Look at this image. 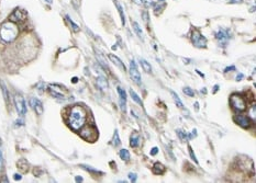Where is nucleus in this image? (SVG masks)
I'll list each match as a JSON object with an SVG mask.
<instances>
[{"label":"nucleus","mask_w":256,"mask_h":183,"mask_svg":"<svg viewBox=\"0 0 256 183\" xmlns=\"http://www.w3.org/2000/svg\"><path fill=\"white\" fill-rule=\"evenodd\" d=\"M25 20V14L23 11H21L20 9H16L11 14H10V21L11 22H21Z\"/></svg>","instance_id":"10"},{"label":"nucleus","mask_w":256,"mask_h":183,"mask_svg":"<svg viewBox=\"0 0 256 183\" xmlns=\"http://www.w3.org/2000/svg\"><path fill=\"white\" fill-rule=\"evenodd\" d=\"M164 7H165V3H162V5H157V6L154 7V9H155L154 11H156L157 9H161V8H164Z\"/></svg>","instance_id":"35"},{"label":"nucleus","mask_w":256,"mask_h":183,"mask_svg":"<svg viewBox=\"0 0 256 183\" xmlns=\"http://www.w3.org/2000/svg\"><path fill=\"white\" fill-rule=\"evenodd\" d=\"M66 18H67V20H68V22H69V24H70V26H72V29H73V31L74 32H78L79 31V26L76 24L75 22L72 20V19L69 18L68 15H66Z\"/></svg>","instance_id":"26"},{"label":"nucleus","mask_w":256,"mask_h":183,"mask_svg":"<svg viewBox=\"0 0 256 183\" xmlns=\"http://www.w3.org/2000/svg\"><path fill=\"white\" fill-rule=\"evenodd\" d=\"M184 61H185L186 64H188V63H189V59H184Z\"/></svg>","instance_id":"42"},{"label":"nucleus","mask_w":256,"mask_h":183,"mask_svg":"<svg viewBox=\"0 0 256 183\" xmlns=\"http://www.w3.org/2000/svg\"><path fill=\"white\" fill-rule=\"evenodd\" d=\"M109 58H110L113 64H114L118 68H120L122 71H125V70H126V69H125L124 64H123V61H121V59L119 58L118 56L113 55V54H110V55H109Z\"/></svg>","instance_id":"13"},{"label":"nucleus","mask_w":256,"mask_h":183,"mask_svg":"<svg viewBox=\"0 0 256 183\" xmlns=\"http://www.w3.org/2000/svg\"><path fill=\"white\" fill-rule=\"evenodd\" d=\"M170 94H172V97H173V99H174L176 105H177L179 109H182V108H184V104H182L181 100L179 99V97H178V94H177L176 92H174V91H170Z\"/></svg>","instance_id":"19"},{"label":"nucleus","mask_w":256,"mask_h":183,"mask_svg":"<svg viewBox=\"0 0 256 183\" xmlns=\"http://www.w3.org/2000/svg\"><path fill=\"white\" fill-rule=\"evenodd\" d=\"M76 181H77V182H78V181H82V178H80V177H76Z\"/></svg>","instance_id":"40"},{"label":"nucleus","mask_w":256,"mask_h":183,"mask_svg":"<svg viewBox=\"0 0 256 183\" xmlns=\"http://www.w3.org/2000/svg\"><path fill=\"white\" fill-rule=\"evenodd\" d=\"M118 93H119V100H120V106H121V110L125 112L126 111V93L125 91L122 89V88H120L118 87Z\"/></svg>","instance_id":"11"},{"label":"nucleus","mask_w":256,"mask_h":183,"mask_svg":"<svg viewBox=\"0 0 256 183\" xmlns=\"http://www.w3.org/2000/svg\"><path fill=\"white\" fill-rule=\"evenodd\" d=\"M129 93H130V96H131L132 100H133L134 102H136V103L140 104V105H143V102H142V100H141V98H140V97H138V94L135 93V91H134V90H132V89H130V91H129Z\"/></svg>","instance_id":"20"},{"label":"nucleus","mask_w":256,"mask_h":183,"mask_svg":"<svg viewBox=\"0 0 256 183\" xmlns=\"http://www.w3.org/2000/svg\"><path fill=\"white\" fill-rule=\"evenodd\" d=\"M157 1H158V2H161V1H165V0H157Z\"/></svg>","instance_id":"43"},{"label":"nucleus","mask_w":256,"mask_h":183,"mask_svg":"<svg viewBox=\"0 0 256 183\" xmlns=\"http://www.w3.org/2000/svg\"><path fill=\"white\" fill-rule=\"evenodd\" d=\"M1 87H2V92H3V97H5V100H6L7 102L9 101V93H8V90H7V87L6 85L1 81Z\"/></svg>","instance_id":"28"},{"label":"nucleus","mask_w":256,"mask_h":183,"mask_svg":"<svg viewBox=\"0 0 256 183\" xmlns=\"http://www.w3.org/2000/svg\"><path fill=\"white\" fill-rule=\"evenodd\" d=\"M138 143H140V135L138 133H132L131 137H130V146L135 148L138 146Z\"/></svg>","instance_id":"16"},{"label":"nucleus","mask_w":256,"mask_h":183,"mask_svg":"<svg viewBox=\"0 0 256 183\" xmlns=\"http://www.w3.org/2000/svg\"><path fill=\"white\" fill-rule=\"evenodd\" d=\"M157 153H158V148H157V147H153L152 150H151V155H152V156H155Z\"/></svg>","instance_id":"32"},{"label":"nucleus","mask_w":256,"mask_h":183,"mask_svg":"<svg viewBox=\"0 0 256 183\" xmlns=\"http://www.w3.org/2000/svg\"><path fill=\"white\" fill-rule=\"evenodd\" d=\"M21 176H20V174H18V173H16V174H14V177H13V179H14V180H21Z\"/></svg>","instance_id":"37"},{"label":"nucleus","mask_w":256,"mask_h":183,"mask_svg":"<svg viewBox=\"0 0 256 183\" xmlns=\"http://www.w3.org/2000/svg\"><path fill=\"white\" fill-rule=\"evenodd\" d=\"M176 133L178 135V137L180 138V141H188V135L182 131V129H177L176 131Z\"/></svg>","instance_id":"25"},{"label":"nucleus","mask_w":256,"mask_h":183,"mask_svg":"<svg viewBox=\"0 0 256 183\" xmlns=\"http://www.w3.org/2000/svg\"><path fill=\"white\" fill-rule=\"evenodd\" d=\"M111 144H112L114 147H118L119 145L121 144L120 137H119V133H118V131H117V129L114 131V134H113V138H112V141H111Z\"/></svg>","instance_id":"23"},{"label":"nucleus","mask_w":256,"mask_h":183,"mask_svg":"<svg viewBox=\"0 0 256 183\" xmlns=\"http://www.w3.org/2000/svg\"><path fill=\"white\" fill-rule=\"evenodd\" d=\"M1 141V139H0ZM3 167V153H2V150H1V147H0V170L2 169Z\"/></svg>","instance_id":"30"},{"label":"nucleus","mask_w":256,"mask_h":183,"mask_svg":"<svg viewBox=\"0 0 256 183\" xmlns=\"http://www.w3.org/2000/svg\"><path fill=\"white\" fill-rule=\"evenodd\" d=\"M140 63H141V66H142V68H143V70L145 73H151V71H152V66L150 65L149 61H146L145 59H141Z\"/></svg>","instance_id":"21"},{"label":"nucleus","mask_w":256,"mask_h":183,"mask_svg":"<svg viewBox=\"0 0 256 183\" xmlns=\"http://www.w3.org/2000/svg\"><path fill=\"white\" fill-rule=\"evenodd\" d=\"M244 77V75L243 73H238L236 76V81H240V80H242V78Z\"/></svg>","instance_id":"36"},{"label":"nucleus","mask_w":256,"mask_h":183,"mask_svg":"<svg viewBox=\"0 0 256 183\" xmlns=\"http://www.w3.org/2000/svg\"><path fill=\"white\" fill-rule=\"evenodd\" d=\"M166 171V167L161 163V162H156L154 163L153 166V173L154 174H157V176H161V174H164Z\"/></svg>","instance_id":"14"},{"label":"nucleus","mask_w":256,"mask_h":183,"mask_svg":"<svg viewBox=\"0 0 256 183\" xmlns=\"http://www.w3.org/2000/svg\"><path fill=\"white\" fill-rule=\"evenodd\" d=\"M191 42H193L195 46L201 48V47H206L207 38L205 36H202L201 33L198 30H194L193 33H191Z\"/></svg>","instance_id":"5"},{"label":"nucleus","mask_w":256,"mask_h":183,"mask_svg":"<svg viewBox=\"0 0 256 183\" xmlns=\"http://www.w3.org/2000/svg\"><path fill=\"white\" fill-rule=\"evenodd\" d=\"M45 1H46L47 3H52V2H53V0H45Z\"/></svg>","instance_id":"41"},{"label":"nucleus","mask_w":256,"mask_h":183,"mask_svg":"<svg viewBox=\"0 0 256 183\" xmlns=\"http://www.w3.org/2000/svg\"><path fill=\"white\" fill-rule=\"evenodd\" d=\"M229 3H243V0H229Z\"/></svg>","instance_id":"34"},{"label":"nucleus","mask_w":256,"mask_h":183,"mask_svg":"<svg viewBox=\"0 0 256 183\" xmlns=\"http://www.w3.org/2000/svg\"><path fill=\"white\" fill-rule=\"evenodd\" d=\"M29 102H30V105H31V108L34 111H35V113H36L38 115H42V114H43V112H44L43 104H42V102H41V101H40L38 98H34V97H32V98H30Z\"/></svg>","instance_id":"8"},{"label":"nucleus","mask_w":256,"mask_h":183,"mask_svg":"<svg viewBox=\"0 0 256 183\" xmlns=\"http://www.w3.org/2000/svg\"><path fill=\"white\" fill-rule=\"evenodd\" d=\"M182 91H184V93H185L186 96H188V97H195L194 90H193L191 88H189V87H186V88H184V89H182Z\"/></svg>","instance_id":"27"},{"label":"nucleus","mask_w":256,"mask_h":183,"mask_svg":"<svg viewBox=\"0 0 256 183\" xmlns=\"http://www.w3.org/2000/svg\"><path fill=\"white\" fill-rule=\"evenodd\" d=\"M129 179H130V181H132V182H136L138 177H136L135 173H129Z\"/></svg>","instance_id":"31"},{"label":"nucleus","mask_w":256,"mask_h":183,"mask_svg":"<svg viewBox=\"0 0 256 183\" xmlns=\"http://www.w3.org/2000/svg\"><path fill=\"white\" fill-rule=\"evenodd\" d=\"M88 113L87 110L79 104H75L68 109L66 122L73 131H79L86 125Z\"/></svg>","instance_id":"1"},{"label":"nucleus","mask_w":256,"mask_h":183,"mask_svg":"<svg viewBox=\"0 0 256 183\" xmlns=\"http://www.w3.org/2000/svg\"><path fill=\"white\" fill-rule=\"evenodd\" d=\"M195 108H196V110L198 111V109H199V104H198V102H196V103H195Z\"/></svg>","instance_id":"38"},{"label":"nucleus","mask_w":256,"mask_h":183,"mask_svg":"<svg viewBox=\"0 0 256 183\" xmlns=\"http://www.w3.org/2000/svg\"><path fill=\"white\" fill-rule=\"evenodd\" d=\"M219 89V85H214V90H213V92H214V93H215V92H217V90H218Z\"/></svg>","instance_id":"39"},{"label":"nucleus","mask_w":256,"mask_h":183,"mask_svg":"<svg viewBox=\"0 0 256 183\" xmlns=\"http://www.w3.org/2000/svg\"><path fill=\"white\" fill-rule=\"evenodd\" d=\"M97 85L99 87L100 89H102V90L107 89V88H108V81H107L106 77L99 76V77L97 78Z\"/></svg>","instance_id":"17"},{"label":"nucleus","mask_w":256,"mask_h":183,"mask_svg":"<svg viewBox=\"0 0 256 183\" xmlns=\"http://www.w3.org/2000/svg\"><path fill=\"white\" fill-rule=\"evenodd\" d=\"M18 35V29L13 22H8L2 24L0 29V36L6 42H11Z\"/></svg>","instance_id":"2"},{"label":"nucleus","mask_w":256,"mask_h":183,"mask_svg":"<svg viewBox=\"0 0 256 183\" xmlns=\"http://www.w3.org/2000/svg\"><path fill=\"white\" fill-rule=\"evenodd\" d=\"M234 121L243 128H249L252 125V121L249 116L246 115H236L234 117Z\"/></svg>","instance_id":"9"},{"label":"nucleus","mask_w":256,"mask_h":183,"mask_svg":"<svg viewBox=\"0 0 256 183\" xmlns=\"http://www.w3.org/2000/svg\"><path fill=\"white\" fill-rule=\"evenodd\" d=\"M188 150H189V155H190L191 159L195 161V163H196V165H198V160H197V158H196V155H195V153H194V150H193V148H191V146H188Z\"/></svg>","instance_id":"29"},{"label":"nucleus","mask_w":256,"mask_h":183,"mask_svg":"<svg viewBox=\"0 0 256 183\" xmlns=\"http://www.w3.org/2000/svg\"><path fill=\"white\" fill-rule=\"evenodd\" d=\"M80 168H82L84 170H86L88 171V172H90L93 176H95V174H102V172H100V171L98 170H96V169H94V168H91L90 166H85V165H80Z\"/></svg>","instance_id":"22"},{"label":"nucleus","mask_w":256,"mask_h":183,"mask_svg":"<svg viewBox=\"0 0 256 183\" xmlns=\"http://www.w3.org/2000/svg\"><path fill=\"white\" fill-rule=\"evenodd\" d=\"M130 76H131V79L133 80L136 85H140V83H141V75L138 73L136 64H135L134 61H130Z\"/></svg>","instance_id":"7"},{"label":"nucleus","mask_w":256,"mask_h":183,"mask_svg":"<svg viewBox=\"0 0 256 183\" xmlns=\"http://www.w3.org/2000/svg\"><path fill=\"white\" fill-rule=\"evenodd\" d=\"M132 25H133V29H134V31H135L136 35H138V37H141V38H143V32H142V30H141V28H140V25H138V22H133Z\"/></svg>","instance_id":"24"},{"label":"nucleus","mask_w":256,"mask_h":183,"mask_svg":"<svg viewBox=\"0 0 256 183\" xmlns=\"http://www.w3.org/2000/svg\"><path fill=\"white\" fill-rule=\"evenodd\" d=\"M79 135L86 141H95L98 138V129L90 125H85L79 129Z\"/></svg>","instance_id":"3"},{"label":"nucleus","mask_w":256,"mask_h":183,"mask_svg":"<svg viewBox=\"0 0 256 183\" xmlns=\"http://www.w3.org/2000/svg\"><path fill=\"white\" fill-rule=\"evenodd\" d=\"M114 5L118 9V12L120 14V18H121V22H122V25L124 26L125 25V15H124V11H123V7L121 6V3L119 2L118 0H114Z\"/></svg>","instance_id":"15"},{"label":"nucleus","mask_w":256,"mask_h":183,"mask_svg":"<svg viewBox=\"0 0 256 183\" xmlns=\"http://www.w3.org/2000/svg\"><path fill=\"white\" fill-rule=\"evenodd\" d=\"M119 156H120V158L122 159V160H124V161H129V160H130V153H129V150H126L124 148L119 151Z\"/></svg>","instance_id":"18"},{"label":"nucleus","mask_w":256,"mask_h":183,"mask_svg":"<svg viewBox=\"0 0 256 183\" xmlns=\"http://www.w3.org/2000/svg\"><path fill=\"white\" fill-rule=\"evenodd\" d=\"M215 37L218 38L219 41L221 43H223L225 45V43L228 42V40H229V31L228 30H222V29H220V30L217 32V34H215Z\"/></svg>","instance_id":"12"},{"label":"nucleus","mask_w":256,"mask_h":183,"mask_svg":"<svg viewBox=\"0 0 256 183\" xmlns=\"http://www.w3.org/2000/svg\"><path fill=\"white\" fill-rule=\"evenodd\" d=\"M230 104H231L232 108L237 112H243L247 108L246 101L240 94H232L231 98H230Z\"/></svg>","instance_id":"4"},{"label":"nucleus","mask_w":256,"mask_h":183,"mask_svg":"<svg viewBox=\"0 0 256 183\" xmlns=\"http://www.w3.org/2000/svg\"><path fill=\"white\" fill-rule=\"evenodd\" d=\"M14 104H16V109L17 112L20 116H24L26 114V105H25V101L22 96L20 94H16L14 97Z\"/></svg>","instance_id":"6"},{"label":"nucleus","mask_w":256,"mask_h":183,"mask_svg":"<svg viewBox=\"0 0 256 183\" xmlns=\"http://www.w3.org/2000/svg\"><path fill=\"white\" fill-rule=\"evenodd\" d=\"M236 68H235V66H230V67H226L224 69V73H228V71H233V70H235Z\"/></svg>","instance_id":"33"}]
</instances>
